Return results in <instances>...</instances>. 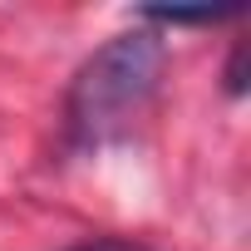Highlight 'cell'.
<instances>
[{
	"label": "cell",
	"mask_w": 251,
	"mask_h": 251,
	"mask_svg": "<svg viewBox=\"0 0 251 251\" xmlns=\"http://www.w3.org/2000/svg\"><path fill=\"white\" fill-rule=\"evenodd\" d=\"M168 69V45L158 30L133 25L113 40H103L74 74L64 94V138L79 153L123 143L133 123L153 103Z\"/></svg>",
	"instance_id": "6da1fadb"
},
{
	"label": "cell",
	"mask_w": 251,
	"mask_h": 251,
	"mask_svg": "<svg viewBox=\"0 0 251 251\" xmlns=\"http://www.w3.org/2000/svg\"><path fill=\"white\" fill-rule=\"evenodd\" d=\"M148 25H222L236 20L241 10H138Z\"/></svg>",
	"instance_id": "7a4b0ae2"
},
{
	"label": "cell",
	"mask_w": 251,
	"mask_h": 251,
	"mask_svg": "<svg viewBox=\"0 0 251 251\" xmlns=\"http://www.w3.org/2000/svg\"><path fill=\"white\" fill-rule=\"evenodd\" d=\"M226 94H231V99L246 94V45H236L231 59H226Z\"/></svg>",
	"instance_id": "3957f363"
},
{
	"label": "cell",
	"mask_w": 251,
	"mask_h": 251,
	"mask_svg": "<svg viewBox=\"0 0 251 251\" xmlns=\"http://www.w3.org/2000/svg\"><path fill=\"white\" fill-rule=\"evenodd\" d=\"M69 251H153V246L123 241V236H94V241H79V246H69Z\"/></svg>",
	"instance_id": "277c9868"
}]
</instances>
